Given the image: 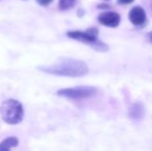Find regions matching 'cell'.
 Wrapping results in <instances>:
<instances>
[{
  "mask_svg": "<svg viewBox=\"0 0 152 151\" xmlns=\"http://www.w3.org/2000/svg\"><path fill=\"white\" fill-rule=\"evenodd\" d=\"M98 22L108 27H117L120 23V16L115 12H106L98 16Z\"/></svg>",
  "mask_w": 152,
  "mask_h": 151,
  "instance_id": "5",
  "label": "cell"
},
{
  "mask_svg": "<svg viewBox=\"0 0 152 151\" xmlns=\"http://www.w3.org/2000/svg\"><path fill=\"white\" fill-rule=\"evenodd\" d=\"M119 4H129V3H132L134 0H117Z\"/></svg>",
  "mask_w": 152,
  "mask_h": 151,
  "instance_id": "11",
  "label": "cell"
},
{
  "mask_svg": "<svg viewBox=\"0 0 152 151\" xmlns=\"http://www.w3.org/2000/svg\"><path fill=\"white\" fill-rule=\"evenodd\" d=\"M19 145V139L16 137H7L0 142V151H10Z\"/></svg>",
  "mask_w": 152,
  "mask_h": 151,
  "instance_id": "8",
  "label": "cell"
},
{
  "mask_svg": "<svg viewBox=\"0 0 152 151\" xmlns=\"http://www.w3.org/2000/svg\"><path fill=\"white\" fill-rule=\"evenodd\" d=\"M97 89L92 86H77L72 88H64L57 91V94L72 99H80L90 97L95 94Z\"/></svg>",
  "mask_w": 152,
  "mask_h": 151,
  "instance_id": "4",
  "label": "cell"
},
{
  "mask_svg": "<svg viewBox=\"0 0 152 151\" xmlns=\"http://www.w3.org/2000/svg\"><path fill=\"white\" fill-rule=\"evenodd\" d=\"M128 18L132 24L139 26V25L144 24L146 21V12L141 6H134L129 12Z\"/></svg>",
  "mask_w": 152,
  "mask_h": 151,
  "instance_id": "6",
  "label": "cell"
},
{
  "mask_svg": "<svg viewBox=\"0 0 152 151\" xmlns=\"http://www.w3.org/2000/svg\"><path fill=\"white\" fill-rule=\"evenodd\" d=\"M148 37H149V40H150V42H152V31H151V32H150V33H149Z\"/></svg>",
  "mask_w": 152,
  "mask_h": 151,
  "instance_id": "12",
  "label": "cell"
},
{
  "mask_svg": "<svg viewBox=\"0 0 152 151\" xmlns=\"http://www.w3.org/2000/svg\"><path fill=\"white\" fill-rule=\"evenodd\" d=\"M129 117L134 120H141L144 117V107L141 103H134L129 108Z\"/></svg>",
  "mask_w": 152,
  "mask_h": 151,
  "instance_id": "7",
  "label": "cell"
},
{
  "mask_svg": "<svg viewBox=\"0 0 152 151\" xmlns=\"http://www.w3.org/2000/svg\"><path fill=\"white\" fill-rule=\"evenodd\" d=\"M151 8H152V1H151Z\"/></svg>",
  "mask_w": 152,
  "mask_h": 151,
  "instance_id": "13",
  "label": "cell"
},
{
  "mask_svg": "<svg viewBox=\"0 0 152 151\" xmlns=\"http://www.w3.org/2000/svg\"><path fill=\"white\" fill-rule=\"evenodd\" d=\"M38 69L47 74L63 77H72V78L85 76L89 71L86 63L81 60L72 58H61L55 64L39 66Z\"/></svg>",
  "mask_w": 152,
  "mask_h": 151,
  "instance_id": "1",
  "label": "cell"
},
{
  "mask_svg": "<svg viewBox=\"0 0 152 151\" xmlns=\"http://www.w3.org/2000/svg\"><path fill=\"white\" fill-rule=\"evenodd\" d=\"M77 0H59V9L60 10H67L72 8L76 4Z\"/></svg>",
  "mask_w": 152,
  "mask_h": 151,
  "instance_id": "9",
  "label": "cell"
},
{
  "mask_svg": "<svg viewBox=\"0 0 152 151\" xmlns=\"http://www.w3.org/2000/svg\"><path fill=\"white\" fill-rule=\"evenodd\" d=\"M35 1L37 2L40 6H48V5H50L54 0H35Z\"/></svg>",
  "mask_w": 152,
  "mask_h": 151,
  "instance_id": "10",
  "label": "cell"
},
{
  "mask_svg": "<svg viewBox=\"0 0 152 151\" xmlns=\"http://www.w3.org/2000/svg\"><path fill=\"white\" fill-rule=\"evenodd\" d=\"M106 1H109V0H106Z\"/></svg>",
  "mask_w": 152,
  "mask_h": 151,
  "instance_id": "14",
  "label": "cell"
},
{
  "mask_svg": "<svg viewBox=\"0 0 152 151\" xmlns=\"http://www.w3.org/2000/svg\"><path fill=\"white\" fill-rule=\"evenodd\" d=\"M98 30L94 27L87 29L86 31H80V30H75V31H68L67 36L72 39L79 40V42H85V44L91 46L97 51H107L108 47L102 42L100 40L97 39Z\"/></svg>",
  "mask_w": 152,
  "mask_h": 151,
  "instance_id": "3",
  "label": "cell"
},
{
  "mask_svg": "<svg viewBox=\"0 0 152 151\" xmlns=\"http://www.w3.org/2000/svg\"><path fill=\"white\" fill-rule=\"evenodd\" d=\"M0 116L2 120L7 124H19L24 118L23 105L15 98L5 99L0 106Z\"/></svg>",
  "mask_w": 152,
  "mask_h": 151,
  "instance_id": "2",
  "label": "cell"
}]
</instances>
